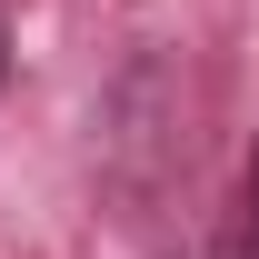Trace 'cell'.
<instances>
[{"instance_id":"cell-3","label":"cell","mask_w":259,"mask_h":259,"mask_svg":"<svg viewBox=\"0 0 259 259\" xmlns=\"http://www.w3.org/2000/svg\"><path fill=\"white\" fill-rule=\"evenodd\" d=\"M229 259H239V249H229Z\"/></svg>"},{"instance_id":"cell-2","label":"cell","mask_w":259,"mask_h":259,"mask_svg":"<svg viewBox=\"0 0 259 259\" xmlns=\"http://www.w3.org/2000/svg\"><path fill=\"white\" fill-rule=\"evenodd\" d=\"M0 90H10V30H0Z\"/></svg>"},{"instance_id":"cell-1","label":"cell","mask_w":259,"mask_h":259,"mask_svg":"<svg viewBox=\"0 0 259 259\" xmlns=\"http://www.w3.org/2000/svg\"><path fill=\"white\" fill-rule=\"evenodd\" d=\"M239 259H259V150H249V229H239Z\"/></svg>"}]
</instances>
